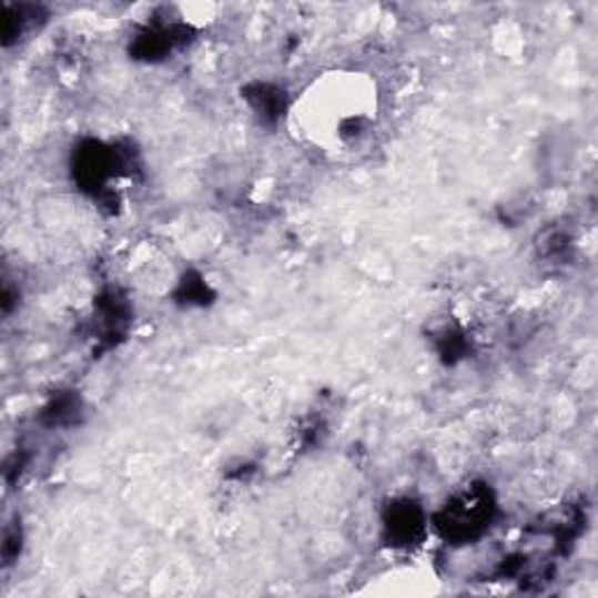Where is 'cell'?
Returning <instances> with one entry per match:
<instances>
[{
    "label": "cell",
    "instance_id": "obj_3",
    "mask_svg": "<svg viewBox=\"0 0 598 598\" xmlns=\"http://www.w3.org/2000/svg\"><path fill=\"white\" fill-rule=\"evenodd\" d=\"M115 162H113V150H105L99 143H87L80 148L75 154V175L84 190H103L105 183L113 175Z\"/></svg>",
    "mask_w": 598,
    "mask_h": 598
},
{
    "label": "cell",
    "instance_id": "obj_1",
    "mask_svg": "<svg viewBox=\"0 0 598 598\" xmlns=\"http://www.w3.org/2000/svg\"><path fill=\"white\" fill-rule=\"evenodd\" d=\"M494 498L486 486H468L458 491L435 519L442 536L454 543H470L479 538L494 517Z\"/></svg>",
    "mask_w": 598,
    "mask_h": 598
},
{
    "label": "cell",
    "instance_id": "obj_2",
    "mask_svg": "<svg viewBox=\"0 0 598 598\" xmlns=\"http://www.w3.org/2000/svg\"><path fill=\"white\" fill-rule=\"evenodd\" d=\"M384 530H386V540L395 547H407L420 540L426 530V519L420 507L412 500H401L393 503L388 507V513L384 517Z\"/></svg>",
    "mask_w": 598,
    "mask_h": 598
}]
</instances>
